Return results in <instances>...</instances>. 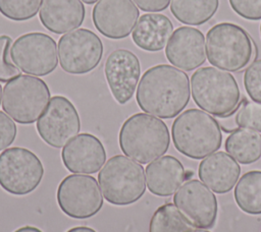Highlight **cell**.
<instances>
[{"mask_svg":"<svg viewBox=\"0 0 261 232\" xmlns=\"http://www.w3.org/2000/svg\"><path fill=\"white\" fill-rule=\"evenodd\" d=\"M190 96L188 74L174 66L158 64L144 72L137 89L136 100L144 112L170 119L186 108Z\"/></svg>","mask_w":261,"mask_h":232,"instance_id":"cell-1","label":"cell"},{"mask_svg":"<svg viewBox=\"0 0 261 232\" xmlns=\"http://www.w3.org/2000/svg\"><path fill=\"white\" fill-rule=\"evenodd\" d=\"M118 142L125 156L140 164H148L167 152L170 134L161 119L146 113H136L122 123Z\"/></svg>","mask_w":261,"mask_h":232,"instance_id":"cell-2","label":"cell"},{"mask_svg":"<svg viewBox=\"0 0 261 232\" xmlns=\"http://www.w3.org/2000/svg\"><path fill=\"white\" fill-rule=\"evenodd\" d=\"M174 148L184 156L200 160L219 150L222 142L218 121L199 109H188L180 113L171 126Z\"/></svg>","mask_w":261,"mask_h":232,"instance_id":"cell-3","label":"cell"},{"mask_svg":"<svg viewBox=\"0 0 261 232\" xmlns=\"http://www.w3.org/2000/svg\"><path fill=\"white\" fill-rule=\"evenodd\" d=\"M191 90L196 105L219 118L233 114L241 103V92L233 75L212 66L201 67L193 73Z\"/></svg>","mask_w":261,"mask_h":232,"instance_id":"cell-4","label":"cell"},{"mask_svg":"<svg viewBox=\"0 0 261 232\" xmlns=\"http://www.w3.org/2000/svg\"><path fill=\"white\" fill-rule=\"evenodd\" d=\"M206 53L210 64L237 72L252 60L254 44L242 26L232 22H220L207 32Z\"/></svg>","mask_w":261,"mask_h":232,"instance_id":"cell-5","label":"cell"},{"mask_svg":"<svg viewBox=\"0 0 261 232\" xmlns=\"http://www.w3.org/2000/svg\"><path fill=\"white\" fill-rule=\"evenodd\" d=\"M98 183L105 199L114 206L132 205L146 191L143 166L123 155H115L105 163Z\"/></svg>","mask_w":261,"mask_h":232,"instance_id":"cell-6","label":"cell"},{"mask_svg":"<svg viewBox=\"0 0 261 232\" xmlns=\"http://www.w3.org/2000/svg\"><path fill=\"white\" fill-rule=\"evenodd\" d=\"M50 101L47 83L30 74H20L8 81L3 89L2 108L19 124L36 122Z\"/></svg>","mask_w":261,"mask_h":232,"instance_id":"cell-7","label":"cell"},{"mask_svg":"<svg viewBox=\"0 0 261 232\" xmlns=\"http://www.w3.org/2000/svg\"><path fill=\"white\" fill-rule=\"evenodd\" d=\"M44 167L32 151L13 147L0 154V186L10 194L25 195L42 181Z\"/></svg>","mask_w":261,"mask_h":232,"instance_id":"cell-8","label":"cell"},{"mask_svg":"<svg viewBox=\"0 0 261 232\" xmlns=\"http://www.w3.org/2000/svg\"><path fill=\"white\" fill-rule=\"evenodd\" d=\"M61 68L70 74H86L95 69L103 56V43L91 30L77 28L58 41Z\"/></svg>","mask_w":261,"mask_h":232,"instance_id":"cell-9","label":"cell"},{"mask_svg":"<svg viewBox=\"0 0 261 232\" xmlns=\"http://www.w3.org/2000/svg\"><path fill=\"white\" fill-rule=\"evenodd\" d=\"M56 198L60 210L73 219L95 216L103 206L97 180L90 175L71 174L59 183Z\"/></svg>","mask_w":261,"mask_h":232,"instance_id":"cell-10","label":"cell"},{"mask_svg":"<svg viewBox=\"0 0 261 232\" xmlns=\"http://www.w3.org/2000/svg\"><path fill=\"white\" fill-rule=\"evenodd\" d=\"M10 55L21 71L36 76L50 74L58 64L56 42L49 35L39 32L18 37L11 47Z\"/></svg>","mask_w":261,"mask_h":232,"instance_id":"cell-11","label":"cell"},{"mask_svg":"<svg viewBox=\"0 0 261 232\" xmlns=\"http://www.w3.org/2000/svg\"><path fill=\"white\" fill-rule=\"evenodd\" d=\"M36 128L48 146L60 149L77 135L81 129L77 110L66 97L53 96L37 120Z\"/></svg>","mask_w":261,"mask_h":232,"instance_id":"cell-12","label":"cell"},{"mask_svg":"<svg viewBox=\"0 0 261 232\" xmlns=\"http://www.w3.org/2000/svg\"><path fill=\"white\" fill-rule=\"evenodd\" d=\"M173 202L193 227L210 229L214 226L218 210L217 199L201 181L187 180L175 191Z\"/></svg>","mask_w":261,"mask_h":232,"instance_id":"cell-13","label":"cell"},{"mask_svg":"<svg viewBox=\"0 0 261 232\" xmlns=\"http://www.w3.org/2000/svg\"><path fill=\"white\" fill-rule=\"evenodd\" d=\"M139 15V9L132 0H99L92 10L95 27L111 40L128 37Z\"/></svg>","mask_w":261,"mask_h":232,"instance_id":"cell-14","label":"cell"},{"mask_svg":"<svg viewBox=\"0 0 261 232\" xmlns=\"http://www.w3.org/2000/svg\"><path fill=\"white\" fill-rule=\"evenodd\" d=\"M105 77L114 100L126 104L134 96L141 75L139 58L129 50L112 51L104 64Z\"/></svg>","mask_w":261,"mask_h":232,"instance_id":"cell-15","label":"cell"},{"mask_svg":"<svg viewBox=\"0 0 261 232\" xmlns=\"http://www.w3.org/2000/svg\"><path fill=\"white\" fill-rule=\"evenodd\" d=\"M167 60L174 66L192 71L207 58L203 33L192 26H179L171 35L165 48Z\"/></svg>","mask_w":261,"mask_h":232,"instance_id":"cell-16","label":"cell"},{"mask_svg":"<svg viewBox=\"0 0 261 232\" xmlns=\"http://www.w3.org/2000/svg\"><path fill=\"white\" fill-rule=\"evenodd\" d=\"M61 160L69 172L94 174L105 163L106 151L97 136L84 132L62 149Z\"/></svg>","mask_w":261,"mask_h":232,"instance_id":"cell-17","label":"cell"},{"mask_svg":"<svg viewBox=\"0 0 261 232\" xmlns=\"http://www.w3.org/2000/svg\"><path fill=\"white\" fill-rule=\"evenodd\" d=\"M241 173L237 161L224 152H216L204 158L198 169L201 181L216 193H226L236 185Z\"/></svg>","mask_w":261,"mask_h":232,"instance_id":"cell-18","label":"cell"},{"mask_svg":"<svg viewBox=\"0 0 261 232\" xmlns=\"http://www.w3.org/2000/svg\"><path fill=\"white\" fill-rule=\"evenodd\" d=\"M85 16L81 0H43L39 13L43 26L58 35L81 26Z\"/></svg>","mask_w":261,"mask_h":232,"instance_id":"cell-19","label":"cell"},{"mask_svg":"<svg viewBox=\"0 0 261 232\" xmlns=\"http://www.w3.org/2000/svg\"><path fill=\"white\" fill-rule=\"evenodd\" d=\"M181 162L173 156H163L146 167L147 187L157 196H170L186 180Z\"/></svg>","mask_w":261,"mask_h":232,"instance_id":"cell-20","label":"cell"},{"mask_svg":"<svg viewBox=\"0 0 261 232\" xmlns=\"http://www.w3.org/2000/svg\"><path fill=\"white\" fill-rule=\"evenodd\" d=\"M173 33L171 20L164 14L146 13L141 15L132 32L133 42L142 50H162Z\"/></svg>","mask_w":261,"mask_h":232,"instance_id":"cell-21","label":"cell"},{"mask_svg":"<svg viewBox=\"0 0 261 232\" xmlns=\"http://www.w3.org/2000/svg\"><path fill=\"white\" fill-rule=\"evenodd\" d=\"M224 147L239 163L252 164L261 157V134L247 128L237 129L228 135Z\"/></svg>","mask_w":261,"mask_h":232,"instance_id":"cell-22","label":"cell"},{"mask_svg":"<svg viewBox=\"0 0 261 232\" xmlns=\"http://www.w3.org/2000/svg\"><path fill=\"white\" fill-rule=\"evenodd\" d=\"M219 0H171L170 11L181 23L200 25L216 13Z\"/></svg>","mask_w":261,"mask_h":232,"instance_id":"cell-23","label":"cell"},{"mask_svg":"<svg viewBox=\"0 0 261 232\" xmlns=\"http://www.w3.org/2000/svg\"><path fill=\"white\" fill-rule=\"evenodd\" d=\"M238 207L250 215H261V171L246 172L233 191Z\"/></svg>","mask_w":261,"mask_h":232,"instance_id":"cell-24","label":"cell"},{"mask_svg":"<svg viewBox=\"0 0 261 232\" xmlns=\"http://www.w3.org/2000/svg\"><path fill=\"white\" fill-rule=\"evenodd\" d=\"M193 228L175 205L167 202L154 212L150 220L149 232H192Z\"/></svg>","mask_w":261,"mask_h":232,"instance_id":"cell-25","label":"cell"},{"mask_svg":"<svg viewBox=\"0 0 261 232\" xmlns=\"http://www.w3.org/2000/svg\"><path fill=\"white\" fill-rule=\"evenodd\" d=\"M42 0H0V13L13 21H25L35 17Z\"/></svg>","mask_w":261,"mask_h":232,"instance_id":"cell-26","label":"cell"},{"mask_svg":"<svg viewBox=\"0 0 261 232\" xmlns=\"http://www.w3.org/2000/svg\"><path fill=\"white\" fill-rule=\"evenodd\" d=\"M236 122L239 127L261 132V104L242 98L236 111Z\"/></svg>","mask_w":261,"mask_h":232,"instance_id":"cell-27","label":"cell"},{"mask_svg":"<svg viewBox=\"0 0 261 232\" xmlns=\"http://www.w3.org/2000/svg\"><path fill=\"white\" fill-rule=\"evenodd\" d=\"M11 44L12 39L9 36H0V81L2 82H8L20 75V69L12 62Z\"/></svg>","mask_w":261,"mask_h":232,"instance_id":"cell-28","label":"cell"},{"mask_svg":"<svg viewBox=\"0 0 261 232\" xmlns=\"http://www.w3.org/2000/svg\"><path fill=\"white\" fill-rule=\"evenodd\" d=\"M244 85L251 100L261 104V59L253 61L245 70Z\"/></svg>","mask_w":261,"mask_h":232,"instance_id":"cell-29","label":"cell"},{"mask_svg":"<svg viewBox=\"0 0 261 232\" xmlns=\"http://www.w3.org/2000/svg\"><path fill=\"white\" fill-rule=\"evenodd\" d=\"M232 10L248 20L261 19V0H228Z\"/></svg>","mask_w":261,"mask_h":232,"instance_id":"cell-30","label":"cell"},{"mask_svg":"<svg viewBox=\"0 0 261 232\" xmlns=\"http://www.w3.org/2000/svg\"><path fill=\"white\" fill-rule=\"evenodd\" d=\"M17 128L13 119L0 111V151L8 148L16 137Z\"/></svg>","mask_w":261,"mask_h":232,"instance_id":"cell-31","label":"cell"},{"mask_svg":"<svg viewBox=\"0 0 261 232\" xmlns=\"http://www.w3.org/2000/svg\"><path fill=\"white\" fill-rule=\"evenodd\" d=\"M137 6L146 12H158L165 10L170 0H133Z\"/></svg>","mask_w":261,"mask_h":232,"instance_id":"cell-32","label":"cell"},{"mask_svg":"<svg viewBox=\"0 0 261 232\" xmlns=\"http://www.w3.org/2000/svg\"><path fill=\"white\" fill-rule=\"evenodd\" d=\"M220 128L225 132H233L238 129V124L236 122V112L225 117H220V121L218 122Z\"/></svg>","mask_w":261,"mask_h":232,"instance_id":"cell-33","label":"cell"},{"mask_svg":"<svg viewBox=\"0 0 261 232\" xmlns=\"http://www.w3.org/2000/svg\"><path fill=\"white\" fill-rule=\"evenodd\" d=\"M66 232H97L94 229L90 228V227H86V226H77V227H73L69 230H67Z\"/></svg>","mask_w":261,"mask_h":232,"instance_id":"cell-34","label":"cell"},{"mask_svg":"<svg viewBox=\"0 0 261 232\" xmlns=\"http://www.w3.org/2000/svg\"><path fill=\"white\" fill-rule=\"evenodd\" d=\"M14 232H43V231L34 226H23L16 229Z\"/></svg>","mask_w":261,"mask_h":232,"instance_id":"cell-35","label":"cell"},{"mask_svg":"<svg viewBox=\"0 0 261 232\" xmlns=\"http://www.w3.org/2000/svg\"><path fill=\"white\" fill-rule=\"evenodd\" d=\"M83 2H85L86 4H89V5H91V4H94L95 2H97L98 0H82Z\"/></svg>","mask_w":261,"mask_h":232,"instance_id":"cell-36","label":"cell"},{"mask_svg":"<svg viewBox=\"0 0 261 232\" xmlns=\"http://www.w3.org/2000/svg\"><path fill=\"white\" fill-rule=\"evenodd\" d=\"M192 232H209L206 229H199V230H193Z\"/></svg>","mask_w":261,"mask_h":232,"instance_id":"cell-37","label":"cell"},{"mask_svg":"<svg viewBox=\"0 0 261 232\" xmlns=\"http://www.w3.org/2000/svg\"><path fill=\"white\" fill-rule=\"evenodd\" d=\"M1 95H2V86L0 84V103H1Z\"/></svg>","mask_w":261,"mask_h":232,"instance_id":"cell-38","label":"cell"},{"mask_svg":"<svg viewBox=\"0 0 261 232\" xmlns=\"http://www.w3.org/2000/svg\"><path fill=\"white\" fill-rule=\"evenodd\" d=\"M260 35H261V24H260Z\"/></svg>","mask_w":261,"mask_h":232,"instance_id":"cell-39","label":"cell"},{"mask_svg":"<svg viewBox=\"0 0 261 232\" xmlns=\"http://www.w3.org/2000/svg\"><path fill=\"white\" fill-rule=\"evenodd\" d=\"M260 232H261V229H260Z\"/></svg>","mask_w":261,"mask_h":232,"instance_id":"cell-40","label":"cell"}]
</instances>
